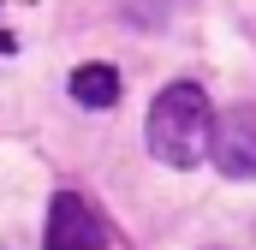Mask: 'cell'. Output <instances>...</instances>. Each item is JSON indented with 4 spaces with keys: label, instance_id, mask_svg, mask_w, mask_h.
<instances>
[{
    "label": "cell",
    "instance_id": "cell-3",
    "mask_svg": "<svg viewBox=\"0 0 256 250\" xmlns=\"http://www.w3.org/2000/svg\"><path fill=\"white\" fill-rule=\"evenodd\" d=\"M42 250H108V226H102V214L78 190H60L54 208H48V238H42Z\"/></svg>",
    "mask_w": 256,
    "mask_h": 250
},
{
    "label": "cell",
    "instance_id": "cell-1",
    "mask_svg": "<svg viewBox=\"0 0 256 250\" xmlns=\"http://www.w3.org/2000/svg\"><path fill=\"white\" fill-rule=\"evenodd\" d=\"M208 120H214V108H208L202 84H191V78L167 84L149 102V125H143L149 155L167 161V167H196L208 155Z\"/></svg>",
    "mask_w": 256,
    "mask_h": 250
},
{
    "label": "cell",
    "instance_id": "cell-2",
    "mask_svg": "<svg viewBox=\"0 0 256 250\" xmlns=\"http://www.w3.org/2000/svg\"><path fill=\"white\" fill-rule=\"evenodd\" d=\"M208 161L226 179H256V102H232L208 120Z\"/></svg>",
    "mask_w": 256,
    "mask_h": 250
},
{
    "label": "cell",
    "instance_id": "cell-4",
    "mask_svg": "<svg viewBox=\"0 0 256 250\" xmlns=\"http://www.w3.org/2000/svg\"><path fill=\"white\" fill-rule=\"evenodd\" d=\"M72 102L78 108H114L120 102V72L114 66H78L72 72Z\"/></svg>",
    "mask_w": 256,
    "mask_h": 250
}]
</instances>
